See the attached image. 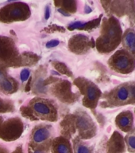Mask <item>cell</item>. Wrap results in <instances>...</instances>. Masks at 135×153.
Returning a JSON list of instances; mask_svg holds the SVG:
<instances>
[{
    "instance_id": "obj_12",
    "label": "cell",
    "mask_w": 135,
    "mask_h": 153,
    "mask_svg": "<svg viewBox=\"0 0 135 153\" xmlns=\"http://www.w3.org/2000/svg\"><path fill=\"white\" fill-rule=\"evenodd\" d=\"M99 90L98 88L94 85H90L88 87L87 89V96H88V99L90 101L93 102L96 100V98L99 97Z\"/></svg>"
},
{
    "instance_id": "obj_19",
    "label": "cell",
    "mask_w": 135,
    "mask_h": 153,
    "mask_svg": "<svg viewBox=\"0 0 135 153\" xmlns=\"http://www.w3.org/2000/svg\"><path fill=\"white\" fill-rule=\"evenodd\" d=\"M59 41L58 40H51L46 43V47L47 48H53L56 47L57 45H59Z\"/></svg>"
},
{
    "instance_id": "obj_23",
    "label": "cell",
    "mask_w": 135,
    "mask_h": 153,
    "mask_svg": "<svg viewBox=\"0 0 135 153\" xmlns=\"http://www.w3.org/2000/svg\"><path fill=\"white\" fill-rule=\"evenodd\" d=\"M91 11V9L90 7H88V6H86L85 7V12L87 13V14H88V13H90V12Z\"/></svg>"
},
{
    "instance_id": "obj_17",
    "label": "cell",
    "mask_w": 135,
    "mask_h": 153,
    "mask_svg": "<svg viewBox=\"0 0 135 153\" xmlns=\"http://www.w3.org/2000/svg\"><path fill=\"white\" fill-rule=\"evenodd\" d=\"M57 152L58 153H70L69 148L64 143H60L57 146Z\"/></svg>"
},
{
    "instance_id": "obj_25",
    "label": "cell",
    "mask_w": 135,
    "mask_h": 153,
    "mask_svg": "<svg viewBox=\"0 0 135 153\" xmlns=\"http://www.w3.org/2000/svg\"><path fill=\"white\" fill-rule=\"evenodd\" d=\"M103 2H107V3H108V2H110V1H111V0H102Z\"/></svg>"
},
{
    "instance_id": "obj_8",
    "label": "cell",
    "mask_w": 135,
    "mask_h": 153,
    "mask_svg": "<svg viewBox=\"0 0 135 153\" xmlns=\"http://www.w3.org/2000/svg\"><path fill=\"white\" fill-rule=\"evenodd\" d=\"M11 7L12 8H9V13H8V16L10 17V19H18L24 16L25 12L22 7H17V5L11 6Z\"/></svg>"
},
{
    "instance_id": "obj_14",
    "label": "cell",
    "mask_w": 135,
    "mask_h": 153,
    "mask_svg": "<svg viewBox=\"0 0 135 153\" xmlns=\"http://www.w3.org/2000/svg\"><path fill=\"white\" fill-rule=\"evenodd\" d=\"M77 125L80 128L88 129L90 127V121L86 119L85 117H79Z\"/></svg>"
},
{
    "instance_id": "obj_9",
    "label": "cell",
    "mask_w": 135,
    "mask_h": 153,
    "mask_svg": "<svg viewBox=\"0 0 135 153\" xmlns=\"http://www.w3.org/2000/svg\"><path fill=\"white\" fill-rule=\"evenodd\" d=\"M126 5V11L130 15L131 22L135 24V2L134 0H124Z\"/></svg>"
},
{
    "instance_id": "obj_5",
    "label": "cell",
    "mask_w": 135,
    "mask_h": 153,
    "mask_svg": "<svg viewBox=\"0 0 135 153\" xmlns=\"http://www.w3.org/2000/svg\"><path fill=\"white\" fill-rule=\"evenodd\" d=\"M124 46L133 57H135V32L133 30H127L123 36Z\"/></svg>"
},
{
    "instance_id": "obj_20",
    "label": "cell",
    "mask_w": 135,
    "mask_h": 153,
    "mask_svg": "<svg viewBox=\"0 0 135 153\" xmlns=\"http://www.w3.org/2000/svg\"><path fill=\"white\" fill-rule=\"evenodd\" d=\"M77 153H90L89 149L87 147L83 145L79 146L78 150H77Z\"/></svg>"
},
{
    "instance_id": "obj_6",
    "label": "cell",
    "mask_w": 135,
    "mask_h": 153,
    "mask_svg": "<svg viewBox=\"0 0 135 153\" xmlns=\"http://www.w3.org/2000/svg\"><path fill=\"white\" fill-rule=\"evenodd\" d=\"M111 147H110V153H123L124 141L122 136L118 132H114V136L111 141Z\"/></svg>"
},
{
    "instance_id": "obj_15",
    "label": "cell",
    "mask_w": 135,
    "mask_h": 153,
    "mask_svg": "<svg viewBox=\"0 0 135 153\" xmlns=\"http://www.w3.org/2000/svg\"><path fill=\"white\" fill-rule=\"evenodd\" d=\"M0 85L2 86V88L6 91H10L13 88L12 82L10 81L9 80H7V79H2L1 82H0Z\"/></svg>"
},
{
    "instance_id": "obj_4",
    "label": "cell",
    "mask_w": 135,
    "mask_h": 153,
    "mask_svg": "<svg viewBox=\"0 0 135 153\" xmlns=\"http://www.w3.org/2000/svg\"><path fill=\"white\" fill-rule=\"evenodd\" d=\"M117 125L124 131H128L131 129L133 124V116L130 111L120 113L116 118Z\"/></svg>"
},
{
    "instance_id": "obj_22",
    "label": "cell",
    "mask_w": 135,
    "mask_h": 153,
    "mask_svg": "<svg viewBox=\"0 0 135 153\" xmlns=\"http://www.w3.org/2000/svg\"><path fill=\"white\" fill-rule=\"evenodd\" d=\"M58 11H59L60 13H61V14H63V15H65V16H69V15H70V14H67L66 12L64 11V10H62V9H58Z\"/></svg>"
},
{
    "instance_id": "obj_13",
    "label": "cell",
    "mask_w": 135,
    "mask_h": 153,
    "mask_svg": "<svg viewBox=\"0 0 135 153\" xmlns=\"http://www.w3.org/2000/svg\"><path fill=\"white\" fill-rule=\"evenodd\" d=\"M126 140L130 150L135 152V132L129 134L128 136H126Z\"/></svg>"
},
{
    "instance_id": "obj_21",
    "label": "cell",
    "mask_w": 135,
    "mask_h": 153,
    "mask_svg": "<svg viewBox=\"0 0 135 153\" xmlns=\"http://www.w3.org/2000/svg\"><path fill=\"white\" fill-rule=\"evenodd\" d=\"M49 16H50V9H49V6H47V7H46V8H45V19H49Z\"/></svg>"
},
{
    "instance_id": "obj_24",
    "label": "cell",
    "mask_w": 135,
    "mask_h": 153,
    "mask_svg": "<svg viewBox=\"0 0 135 153\" xmlns=\"http://www.w3.org/2000/svg\"><path fill=\"white\" fill-rule=\"evenodd\" d=\"M33 153H45L44 152H42V151H40V150H38V151H35Z\"/></svg>"
},
{
    "instance_id": "obj_18",
    "label": "cell",
    "mask_w": 135,
    "mask_h": 153,
    "mask_svg": "<svg viewBox=\"0 0 135 153\" xmlns=\"http://www.w3.org/2000/svg\"><path fill=\"white\" fill-rule=\"evenodd\" d=\"M30 72L27 69H24L21 72V81H26L28 80L29 76H30Z\"/></svg>"
},
{
    "instance_id": "obj_3",
    "label": "cell",
    "mask_w": 135,
    "mask_h": 153,
    "mask_svg": "<svg viewBox=\"0 0 135 153\" xmlns=\"http://www.w3.org/2000/svg\"><path fill=\"white\" fill-rule=\"evenodd\" d=\"M114 101L116 105H125L135 103V83L122 85L114 91Z\"/></svg>"
},
{
    "instance_id": "obj_7",
    "label": "cell",
    "mask_w": 135,
    "mask_h": 153,
    "mask_svg": "<svg viewBox=\"0 0 135 153\" xmlns=\"http://www.w3.org/2000/svg\"><path fill=\"white\" fill-rule=\"evenodd\" d=\"M49 136V131L46 128H38L33 134V140L37 143L43 142Z\"/></svg>"
},
{
    "instance_id": "obj_27",
    "label": "cell",
    "mask_w": 135,
    "mask_h": 153,
    "mask_svg": "<svg viewBox=\"0 0 135 153\" xmlns=\"http://www.w3.org/2000/svg\"><path fill=\"white\" fill-rule=\"evenodd\" d=\"M2 75V72H1V70H0V76Z\"/></svg>"
},
{
    "instance_id": "obj_2",
    "label": "cell",
    "mask_w": 135,
    "mask_h": 153,
    "mask_svg": "<svg viewBox=\"0 0 135 153\" xmlns=\"http://www.w3.org/2000/svg\"><path fill=\"white\" fill-rule=\"evenodd\" d=\"M110 65L114 70L121 74H129L134 70L135 67V60L127 51L119 50L111 57Z\"/></svg>"
},
{
    "instance_id": "obj_26",
    "label": "cell",
    "mask_w": 135,
    "mask_h": 153,
    "mask_svg": "<svg viewBox=\"0 0 135 153\" xmlns=\"http://www.w3.org/2000/svg\"><path fill=\"white\" fill-rule=\"evenodd\" d=\"M9 2H12V1H15V0H8Z\"/></svg>"
},
{
    "instance_id": "obj_1",
    "label": "cell",
    "mask_w": 135,
    "mask_h": 153,
    "mask_svg": "<svg viewBox=\"0 0 135 153\" xmlns=\"http://www.w3.org/2000/svg\"><path fill=\"white\" fill-rule=\"evenodd\" d=\"M122 38V30L119 21L112 17L105 22L103 35L98 41L99 50L110 52L118 46Z\"/></svg>"
},
{
    "instance_id": "obj_10",
    "label": "cell",
    "mask_w": 135,
    "mask_h": 153,
    "mask_svg": "<svg viewBox=\"0 0 135 153\" xmlns=\"http://www.w3.org/2000/svg\"><path fill=\"white\" fill-rule=\"evenodd\" d=\"M114 12L119 15H122L126 12V5L124 0H115L113 5Z\"/></svg>"
},
{
    "instance_id": "obj_16",
    "label": "cell",
    "mask_w": 135,
    "mask_h": 153,
    "mask_svg": "<svg viewBox=\"0 0 135 153\" xmlns=\"http://www.w3.org/2000/svg\"><path fill=\"white\" fill-rule=\"evenodd\" d=\"M85 26V23L81 22H75L73 23L70 24L69 26V30H73L75 29H83Z\"/></svg>"
},
{
    "instance_id": "obj_11",
    "label": "cell",
    "mask_w": 135,
    "mask_h": 153,
    "mask_svg": "<svg viewBox=\"0 0 135 153\" xmlns=\"http://www.w3.org/2000/svg\"><path fill=\"white\" fill-rule=\"evenodd\" d=\"M33 109L41 114L47 115L50 112V108H49V106L41 102H36L33 105Z\"/></svg>"
}]
</instances>
